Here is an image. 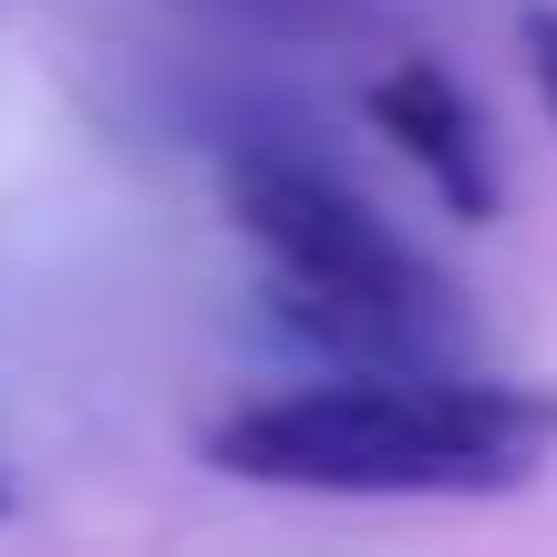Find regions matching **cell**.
I'll list each match as a JSON object with an SVG mask.
<instances>
[{"label": "cell", "instance_id": "cell-5", "mask_svg": "<svg viewBox=\"0 0 557 557\" xmlns=\"http://www.w3.org/2000/svg\"><path fill=\"white\" fill-rule=\"evenodd\" d=\"M517 41H527V83H537V103L557 114V11H527Z\"/></svg>", "mask_w": 557, "mask_h": 557}, {"label": "cell", "instance_id": "cell-3", "mask_svg": "<svg viewBox=\"0 0 557 557\" xmlns=\"http://www.w3.org/2000/svg\"><path fill=\"white\" fill-rule=\"evenodd\" d=\"M361 114H372V135L393 145L403 165H413L423 186H434L444 218L485 227L506 207V165H496V135H485L475 94H465L455 73H444L434 52H403L372 73V94H361Z\"/></svg>", "mask_w": 557, "mask_h": 557}, {"label": "cell", "instance_id": "cell-2", "mask_svg": "<svg viewBox=\"0 0 557 557\" xmlns=\"http://www.w3.org/2000/svg\"><path fill=\"white\" fill-rule=\"evenodd\" d=\"M218 197L238 218L248 259L269 278V310L331 361H455L465 299L331 156L289 135H238L218 156Z\"/></svg>", "mask_w": 557, "mask_h": 557}, {"label": "cell", "instance_id": "cell-6", "mask_svg": "<svg viewBox=\"0 0 557 557\" xmlns=\"http://www.w3.org/2000/svg\"><path fill=\"white\" fill-rule=\"evenodd\" d=\"M0 517H21V455H11V434H0Z\"/></svg>", "mask_w": 557, "mask_h": 557}, {"label": "cell", "instance_id": "cell-1", "mask_svg": "<svg viewBox=\"0 0 557 557\" xmlns=\"http://www.w3.org/2000/svg\"><path fill=\"white\" fill-rule=\"evenodd\" d=\"M557 455V393L455 361H331L207 423V465L278 496H506Z\"/></svg>", "mask_w": 557, "mask_h": 557}, {"label": "cell", "instance_id": "cell-4", "mask_svg": "<svg viewBox=\"0 0 557 557\" xmlns=\"http://www.w3.org/2000/svg\"><path fill=\"white\" fill-rule=\"evenodd\" d=\"M248 21H269V32H299V41H341L361 32V21H382L393 0H238Z\"/></svg>", "mask_w": 557, "mask_h": 557}]
</instances>
